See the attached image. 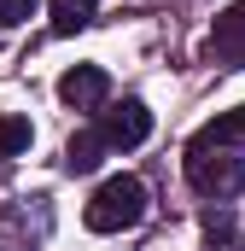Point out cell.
<instances>
[{"mask_svg":"<svg viewBox=\"0 0 245 251\" xmlns=\"http://www.w3.org/2000/svg\"><path fill=\"white\" fill-rule=\"evenodd\" d=\"M152 134V111L140 105V100H122L111 105L105 117H99V140H105V152H128V146H140Z\"/></svg>","mask_w":245,"mask_h":251,"instance_id":"cell-3","label":"cell"},{"mask_svg":"<svg viewBox=\"0 0 245 251\" xmlns=\"http://www.w3.org/2000/svg\"><path fill=\"white\" fill-rule=\"evenodd\" d=\"M187 181L204 199H234L245 193V152L240 146H210V140H193L187 146Z\"/></svg>","mask_w":245,"mask_h":251,"instance_id":"cell-1","label":"cell"},{"mask_svg":"<svg viewBox=\"0 0 245 251\" xmlns=\"http://www.w3.org/2000/svg\"><path fill=\"white\" fill-rule=\"evenodd\" d=\"M204 53H210L216 64H228V70H245V0H234V6L216 18V29H210Z\"/></svg>","mask_w":245,"mask_h":251,"instance_id":"cell-5","label":"cell"},{"mask_svg":"<svg viewBox=\"0 0 245 251\" xmlns=\"http://www.w3.org/2000/svg\"><path fill=\"white\" fill-rule=\"evenodd\" d=\"M198 140H210V146H245V105H234L228 117H216Z\"/></svg>","mask_w":245,"mask_h":251,"instance_id":"cell-8","label":"cell"},{"mask_svg":"<svg viewBox=\"0 0 245 251\" xmlns=\"http://www.w3.org/2000/svg\"><path fill=\"white\" fill-rule=\"evenodd\" d=\"M146 216V181L140 176H111V181H99L94 199H88V210H82V222L94 228V234H122V228H134Z\"/></svg>","mask_w":245,"mask_h":251,"instance_id":"cell-2","label":"cell"},{"mask_svg":"<svg viewBox=\"0 0 245 251\" xmlns=\"http://www.w3.org/2000/svg\"><path fill=\"white\" fill-rule=\"evenodd\" d=\"M29 12H35V0H0V24L12 29V24H29Z\"/></svg>","mask_w":245,"mask_h":251,"instance_id":"cell-10","label":"cell"},{"mask_svg":"<svg viewBox=\"0 0 245 251\" xmlns=\"http://www.w3.org/2000/svg\"><path fill=\"white\" fill-rule=\"evenodd\" d=\"M59 100L70 111H99V105L111 100V76H105L99 64H76V70L59 76Z\"/></svg>","mask_w":245,"mask_h":251,"instance_id":"cell-4","label":"cell"},{"mask_svg":"<svg viewBox=\"0 0 245 251\" xmlns=\"http://www.w3.org/2000/svg\"><path fill=\"white\" fill-rule=\"evenodd\" d=\"M47 12H53V35H76V29L94 24L99 0H47Z\"/></svg>","mask_w":245,"mask_h":251,"instance_id":"cell-7","label":"cell"},{"mask_svg":"<svg viewBox=\"0 0 245 251\" xmlns=\"http://www.w3.org/2000/svg\"><path fill=\"white\" fill-rule=\"evenodd\" d=\"M29 140H35L29 117H18V111H6V117H0V152H6V158H12V152H29Z\"/></svg>","mask_w":245,"mask_h":251,"instance_id":"cell-9","label":"cell"},{"mask_svg":"<svg viewBox=\"0 0 245 251\" xmlns=\"http://www.w3.org/2000/svg\"><path fill=\"white\" fill-rule=\"evenodd\" d=\"M99 158H105V140H99V128H82V134L64 146V170H70V176H88V170H99Z\"/></svg>","mask_w":245,"mask_h":251,"instance_id":"cell-6","label":"cell"}]
</instances>
